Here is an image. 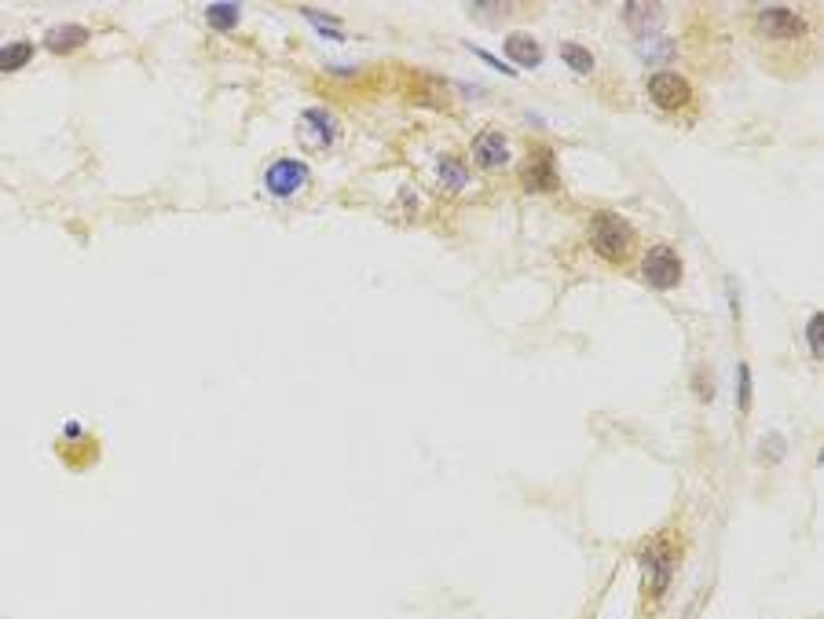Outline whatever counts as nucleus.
Returning <instances> with one entry per match:
<instances>
[{
  "label": "nucleus",
  "instance_id": "obj_5",
  "mask_svg": "<svg viewBox=\"0 0 824 619\" xmlns=\"http://www.w3.org/2000/svg\"><path fill=\"white\" fill-rule=\"evenodd\" d=\"M759 30L773 41H791V37L806 34V19L791 8H766V12H759Z\"/></svg>",
  "mask_w": 824,
  "mask_h": 619
},
{
  "label": "nucleus",
  "instance_id": "obj_12",
  "mask_svg": "<svg viewBox=\"0 0 824 619\" xmlns=\"http://www.w3.org/2000/svg\"><path fill=\"white\" fill-rule=\"evenodd\" d=\"M305 125L319 136V144L323 147H330L334 144V133H337V125H334V114L330 110H323V106H312V110H305Z\"/></svg>",
  "mask_w": 824,
  "mask_h": 619
},
{
  "label": "nucleus",
  "instance_id": "obj_20",
  "mask_svg": "<svg viewBox=\"0 0 824 619\" xmlns=\"http://www.w3.org/2000/svg\"><path fill=\"white\" fill-rule=\"evenodd\" d=\"M751 407V366L740 363V411Z\"/></svg>",
  "mask_w": 824,
  "mask_h": 619
},
{
  "label": "nucleus",
  "instance_id": "obj_7",
  "mask_svg": "<svg viewBox=\"0 0 824 619\" xmlns=\"http://www.w3.org/2000/svg\"><path fill=\"white\" fill-rule=\"evenodd\" d=\"M473 162H477L480 169H498V165H506V162H509V144H506V136H502L498 129L477 133V140H473Z\"/></svg>",
  "mask_w": 824,
  "mask_h": 619
},
{
  "label": "nucleus",
  "instance_id": "obj_14",
  "mask_svg": "<svg viewBox=\"0 0 824 619\" xmlns=\"http://www.w3.org/2000/svg\"><path fill=\"white\" fill-rule=\"evenodd\" d=\"M437 173H440V180L451 187V191H462L466 184H469V173H466V165L458 162V158H451V155H444L440 162H437Z\"/></svg>",
  "mask_w": 824,
  "mask_h": 619
},
{
  "label": "nucleus",
  "instance_id": "obj_6",
  "mask_svg": "<svg viewBox=\"0 0 824 619\" xmlns=\"http://www.w3.org/2000/svg\"><path fill=\"white\" fill-rule=\"evenodd\" d=\"M520 180H524V187L528 191H554L558 187V169H554V151L549 147H538L528 162H524V169H520Z\"/></svg>",
  "mask_w": 824,
  "mask_h": 619
},
{
  "label": "nucleus",
  "instance_id": "obj_9",
  "mask_svg": "<svg viewBox=\"0 0 824 619\" xmlns=\"http://www.w3.org/2000/svg\"><path fill=\"white\" fill-rule=\"evenodd\" d=\"M663 8L659 5H638V0H634V5H627V26L638 34V37H652L659 26H663Z\"/></svg>",
  "mask_w": 824,
  "mask_h": 619
},
{
  "label": "nucleus",
  "instance_id": "obj_11",
  "mask_svg": "<svg viewBox=\"0 0 824 619\" xmlns=\"http://www.w3.org/2000/svg\"><path fill=\"white\" fill-rule=\"evenodd\" d=\"M506 55L513 63H520V66H538L542 63V45L535 37H528V34H509L506 37Z\"/></svg>",
  "mask_w": 824,
  "mask_h": 619
},
{
  "label": "nucleus",
  "instance_id": "obj_15",
  "mask_svg": "<svg viewBox=\"0 0 824 619\" xmlns=\"http://www.w3.org/2000/svg\"><path fill=\"white\" fill-rule=\"evenodd\" d=\"M561 59H565L576 74H590V70H594V55H590L583 45H576V41H565V45H561Z\"/></svg>",
  "mask_w": 824,
  "mask_h": 619
},
{
  "label": "nucleus",
  "instance_id": "obj_16",
  "mask_svg": "<svg viewBox=\"0 0 824 619\" xmlns=\"http://www.w3.org/2000/svg\"><path fill=\"white\" fill-rule=\"evenodd\" d=\"M238 15H242L238 5H209V8H206V23L216 26V30H235Z\"/></svg>",
  "mask_w": 824,
  "mask_h": 619
},
{
  "label": "nucleus",
  "instance_id": "obj_2",
  "mask_svg": "<svg viewBox=\"0 0 824 619\" xmlns=\"http://www.w3.org/2000/svg\"><path fill=\"white\" fill-rule=\"evenodd\" d=\"M641 279L656 290H674L681 283V257L670 245H652L641 261Z\"/></svg>",
  "mask_w": 824,
  "mask_h": 619
},
{
  "label": "nucleus",
  "instance_id": "obj_4",
  "mask_svg": "<svg viewBox=\"0 0 824 619\" xmlns=\"http://www.w3.org/2000/svg\"><path fill=\"white\" fill-rule=\"evenodd\" d=\"M648 95H652V103H656V106H663V110H678V106L689 103L693 88H689V81H685L681 74H674V70H659V74H652V77H648Z\"/></svg>",
  "mask_w": 824,
  "mask_h": 619
},
{
  "label": "nucleus",
  "instance_id": "obj_3",
  "mask_svg": "<svg viewBox=\"0 0 824 619\" xmlns=\"http://www.w3.org/2000/svg\"><path fill=\"white\" fill-rule=\"evenodd\" d=\"M308 165L297 162V158H279V162H271L267 173H264V187L275 195V198H290L297 195L305 184H308Z\"/></svg>",
  "mask_w": 824,
  "mask_h": 619
},
{
  "label": "nucleus",
  "instance_id": "obj_17",
  "mask_svg": "<svg viewBox=\"0 0 824 619\" xmlns=\"http://www.w3.org/2000/svg\"><path fill=\"white\" fill-rule=\"evenodd\" d=\"M638 48H641V55H645V59H670V55H674V45H670L667 37H659V34H652V37H638Z\"/></svg>",
  "mask_w": 824,
  "mask_h": 619
},
{
  "label": "nucleus",
  "instance_id": "obj_18",
  "mask_svg": "<svg viewBox=\"0 0 824 619\" xmlns=\"http://www.w3.org/2000/svg\"><path fill=\"white\" fill-rule=\"evenodd\" d=\"M806 341H809V352L820 359V348H824V315L820 312L806 323Z\"/></svg>",
  "mask_w": 824,
  "mask_h": 619
},
{
  "label": "nucleus",
  "instance_id": "obj_10",
  "mask_svg": "<svg viewBox=\"0 0 824 619\" xmlns=\"http://www.w3.org/2000/svg\"><path fill=\"white\" fill-rule=\"evenodd\" d=\"M81 45H88V26H81V23H63L55 30H48V37H45V48L59 52V55H66Z\"/></svg>",
  "mask_w": 824,
  "mask_h": 619
},
{
  "label": "nucleus",
  "instance_id": "obj_1",
  "mask_svg": "<svg viewBox=\"0 0 824 619\" xmlns=\"http://www.w3.org/2000/svg\"><path fill=\"white\" fill-rule=\"evenodd\" d=\"M630 242H634V227L619 216V213H598L594 224H590V245H594V254L601 261H623L627 250H630Z\"/></svg>",
  "mask_w": 824,
  "mask_h": 619
},
{
  "label": "nucleus",
  "instance_id": "obj_13",
  "mask_svg": "<svg viewBox=\"0 0 824 619\" xmlns=\"http://www.w3.org/2000/svg\"><path fill=\"white\" fill-rule=\"evenodd\" d=\"M30 59H34V45H30V41H12V45L0 48V74L23 70Z\"/></svg>",
  "mask_w": 824,
  "mask_h": 619
},
{
  "label": "nucleus",
  "instance_id": "obj_19",
  "mask_svg": "<svg viewBox=\"0 0 824 619\" xmlns=\"http://www.w3.org/2000/svg\"><path fill=\"white\" fill-rule=\"evenodd\" d=\"M305 19H312V23L319 26V34H327V37H334V41H341V37H345L330 15H319V12H312V8H308V12H305Z\"/></svg>",
  "mask_w": 824,
  "mask_h": 619
},
{
  "label": "nucleus",
  "instance_id": "obj_8",
  "mask_svg": "<svg viewBox=\"0 0 824 619\" xmlns=\"http://www.w3.org/2000/svg\"><path fill=\"white\" fill-rule=\"evenodd\" d=\"M641 564L652 572V579H648V590L659 597L663 590H667V583H670V572H674V554L663 546V543H656V546H648L645 554H641Z\"/></svg>",
  "mask_w": 824,
  "mask_h": 619
}]
</instances>
